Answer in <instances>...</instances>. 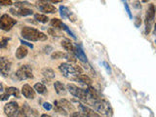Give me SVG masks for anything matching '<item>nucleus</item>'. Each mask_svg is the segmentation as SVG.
Listing matches in <instances>:
<instances>
[{
  "instance_id": "nucleus-1",
  "label": "nucleus",
  "mask_w": 156,
  "mask_h": 117,
  "mask_svg": "<svg viewBox=\"0 0 156 117\" xmlns=\"http://www.w3.org/2000/svg\"><path fill=\"white\" fill-rule=\"evenodd\" d=\"M58 68H60V70L63 76L72 81H78L79 75L82 74V69L79 66H73L66 62L61 63Z\"/></svg>"
},
{
  "instance_id": "nucleus-2",
  "label": "nucleus",
  "mask_w": 156,
  "mask_h": 117,
  "mask_svg": "<svg viewBox=\"0 0 156 117\" xmlns=\"http://www.w3.org/2000/svg\"><path fill=\"white\" fill-rule=\"evenodd\" d=\"M22 36L29 41H44L47 39V35L43 32L29 27H24L22 29Z\"/></svg>"
},
{
  "instance_id": "nucleus-3",
  "label": "nucleus",
  "mask_w": 156,
  "mask_h": 117,
  "mask_svg": "<svg viewBox=\"0 0 156 117\" xmlns=\"http://www.w3.org/2000/svg\"><path fill=\"white\" fill-rule=\"evenodd\" d=\"M92 106H94V108L101 113L102 116L105 117H111L112 116V109L111 106L109 105L108 101H106L105 100H102L101 98L97 99Z\"/></svg>"
},
{
  "instance_id": "nucleus-4",
  "label": "nucleus",
  "mask_w": 156,
  "mask_h": 117,
  "mask_svg": "<svg viewBox=\"0 0 156 117\" xmlns=\"http://www.w3.org/2000/svg\"><path fill=\"white\" fill-rule=\"evenodd\" d=\"M155 13H156V8L154 6V4H149L147 12H146V16H145V31H146V33H149L151 28H152L154 18H155Z\"/></svg>"
},
{
  "instance_id": "nucleus-5",
  "label": "nucleus",
  "mask_w": 156,
  "mask_h": 117,
  "mask_svg": "<svg viewBox=\"0 0 156 117\" xmlns=\"http://www.w3.org/2000/svg\"><path fill=\"white\" fill-rule=\"evenodd\" d=\"M17 23V21L9 15L4 14L0 17V29L4 31H9L14 27L15 24Z\"/></svg>"
},
{
  "instance_id": "nucleus-6",
  "label": "nucleus",
  "mask_w": 156,
  "mask_h": 117,
  "mask_svg": "<svg viewBox=\"0 0 156 117\" xmlns=\"http://www.w3.org/2000/svg\"><path fill=\"white\" fill-rule=\"evenodd\" d=\"M16 76L19 80H26L33 78L31 66L28 65H23L19 68L16 72Z\"/></svg>"
},
{
  "instance_id": "nucleus-7",
  "label": "nucleus",
  "mask_w": 156,
  "mask_h": 117,
  "mask_svg": "<svg viewBox=\"0 0 156 117\" xmlns=\"http://www.w3.org/2000/svg\"><path fill=\"white\" fill-rule=\"evenodd\" d=\"M12 67V62L8 58H0V75L3 77H8Z\"/></svg>"
},
{
  "instance_id": "nucleus-8",
  "label": "nucleus",
  "mask_w": 156,
  "mask_h": 117,
  "mask_svg": "<svg viewBox=\"0 0 156 117\" xmlns=\"http://www.w3.org/2000/svg\"><path fill=\"white\" fill-rule=\"evenodd\" d=\"M19 111V105L16 101H10L4 106V113L7 117H16Z\"/></svg>"
},
{
  "instance_id": "nucleus-9",
  "label": "nucleus",
  "mask_w": 156,
  "mask_h": 117,
  "mask_svg": "<svg viewBox=\"0 0 156 117\" xmlns=\"http://www.w3.org/2000/svg\"><path fill=\"white\" fill-rule=\"evenodd\" d=\"M22 94L23 95V97H26L28 100H33L35 98V91L28 84H24L22 87Z\"/></svg>"
},
{
  "instance_id": "nucleus-10",
  "label": "nucleus",
  "mask_w": 156,
  "mask_h": 117,
  "mask_svg": "<svg viewBox=\"0 0 156 117\" xmlns=\"http://www.w3.org/2000/svg\"><path fill=\"white\" fill-rule=\"evenodd\" d=\"M38 8L41 12H44L46 14H53V13H56L57 11L55 6H53L52 4H49L47 2H39Z\"/></svg>"
},
{
  "instance_id": "nucleus-11",
  "label": "nucleus",
  "mask_w": 156,
  "mask_h": 117,
  "mask_svg": "<svg viewBox=\"0 0 156 117\" xmlns=\"http://www.w3.org/2000/svg\"><path fill=\"white\" fill-rule=\"evenodd\" d=\"M79 109L81 111V113L85 117H101L100 114H98L97 112H95L93 109L89 108L88 106L82 104H79Z\"/></svg>"
},
{
  "instance_id": "nucleus-12",
  "label": "nucleus",
  "mask_w": 156,
  "mask_h": 117,
  "mask_svg": "<svg viewBox=\"0 0 156 117\" xmlns=\"http://www.w3.org/2000/svg\"><path fill=\"white\" fill-rule=\"evenodd\" d=\"M60 12H61V16L62 18H68V19H70L72 22H75V16L69 11V9H68L67 7L61 6Z\"/></svg>"
},
{
  "instance_id": "nucleus-13",
  "label": "nucleus",
  "mask_w": 156,
  "mask_h": 117,
  "mask_svg": "<svg viewBox=\"0 0 156 117\" xmlns=\"http://www.w3.org/2000/svg\"><path fill=\"white\" fill-rule=\"evenodd\" d=\"M74 55L78 58V60L81 61L82 62H85L87 63L88 60H87V57L85 55L84 51L79 46H74Z\"/></svg>"
},
{
  "instance_id": "nucleus-14",
  "label": "nucleus",
  "mask_w": 156,
  "mask_h": 117,
  "mask_svg": "<svg viewBox=\"0 0 156 117\" xmlns=\"http://www.w3.org/2000/svg\"><path fill=\"white\" fill-rule=\"evenodd\" d=\"M42 74H43V76H44V80H47V81H49V80H52V79H54L55 78V76H56V74H55V71H54L52 68H50V67H46V68H44V69L42 70Z\"/></svg>"
},
{
  "instance_id": "nucleus-15",
  "label": "nucleus",
  "mask_w": 156,
  "mask_h": 117,
  "mask_svg": "<svg viewBox=\"0 0 156 117\" xmlns=\"http://www.w3.org/2000/svg\"><path fill=\"white\" fill-rule=\"evenodd\" d=\"M27 48L24 46V45H22V46H20L18 49H17V51H16V54H15V56H16V58H18V60H22V58H23L24 57H27Z\"/></svg>"
},
{
  "instance_id": "nucleus-16",
  "label": "nucleus",
  "mask_w": 156,
  "mask_h": 117,
  "mask_svg": "<svg viewBox=\"0 0 156 117\" xmlns=\"http://www.w3.org/2000/svg\"><path fill=\"white\" fill-rule=\"evenodd\" d=\"M54 87H55V90H56V92H57V94H58V95H60V96H65V95L66 94V89L65 85H63L62 82H60V81H56L55 83H54Z\"/></svg>"
},
{
  "instance_id": "nucleus-17",
  "label": "nucleus",
  "mask_w": 156,
  "mask_h": 117,
  "mask_svg": "<svg viewBox=\"0 0 156 117\" xmlns=\"http://www.w3.org/2000/svg\"><path fill=\"white\" fill-rule=\"evenodd\" d=\"M62 46L63 47L66 51L69 54H74V46L72 45V43L68 39H62Z\"/></svg>"
},
{
  "instance_id": "nucleus-18",
  "label": "nucleus",
  "mask_w": 156,
  "mask_h": 117,
  "mask_svg": "<svg viewBox=\"0 0 156 117\" xmlns=\"http://www.w3.org/2000/svg\"><path fill=\"white\" fill-rule=\"evenodd\" d=\"M34 90L40 95H46V93H47L46 87L44 84H42V83H36V84L34 85Z\"/></svg>"
},
{
  "instance_id": "nucleus-19",
  "label": "nucleus",
  "mask_w": 156,
  "mask_h": 117,
  "mask_svg": "<svg viewBox=\"0 0 156 117\" xmlns=\"http://www.w3.org/2000/svg\"><path fill=\"white\" fill-rule=\"evenodd\" d=\"M6 94L10 97L13 96L15 98H20V91L16 87H9L6 89Z\"/></svg>"
},
{
  "instance_id": "nucleus-20",
  "label": "nucleus",
  "mask_w": 156,
  "mask_h": 117,
  "mask_svg": "<svg viewBox=\"0 0 156 117\" xmlns=\"http://www.w3.org/2000/svg\"><path fill=\"white\" fill-rule=\"evenodd\" d=\"M51 26L53 27V28H58V29H62L65 23H63L61 20L58 19H52L51 20Z\"/></svg>"
},
{
  "instance_id": "nucleus-21",
  "label": "nucleus",
  "mask_w": 156,
  "mask_h": 117,
  "mask_svg": "<svg viewBox=\"0 0 156 117\" xmlns=\"http://www.w3.org/2000/svg\"><path fill=\"white\" fill-rule=\"evenodd\" d=\"M54 108H55V111L56 112H58V113H60V114H63L65 116H66L67 115V113H66V110L63 108V107H62V105L58 104V101H56L55 102H54Z\"/></svg>"
},
{
  "instance_id": "nucleus-22",
  "label": "nucleus",
  "mask_w": 156,
  "mask_h": 117,
  "mask_svg": "<svg viewBox=\"0 0 156 117\" xmlns=\"http://www.w3.org/2000/svg\"><path fill=\"white\" fill-rule=\"evenodd\" d=\"M78 82L83 83V84H86V85H91L92 84L91 78L88 75H86V74H80L79 75V79H78Z\"/></svg>"
},
{
  "instance_id": "nucleus-23",
  "label": "nucleus",
  "mask_w": 156,
  "mask_h": 117,
  "mask_svg": "<svg viewBox=\"0 0 156 117\" xmlns=\"http://www.w3.org/2000/svg\"><path fill=\"white\" fill-rule=\"evenodd\" d=\"M34 19H35L36 21L43 23H46L49 21V18L46 16V15H42V14H35L34 15Z\"/></svg>"
},
{
  "instance_id": "nucleus-24",
  "label": "nucleus",
  "mask_w": 156,
  "mask_h": 117,
  "mask_svg": "<svg viewBox=\"0 0 156 117\" xmlns=\"http://www.w3.org/2000/svg\"><path fill=\"white\" fill-rule=\"evenodd\" d=\"M66 54L67 53H62V52H60V51H56L51 55V58H53V60H58V58H66Z\"/></svg>"
},
{
  "instance_id": "nucleus-25",
  "label": "nucleus",
  "mask_w": 156,
  "mask_h": 117,
  "mask_svg": "<svg viewBox=\"0 0 156 117\" xmlns=\"http://www.w3.org/2000/svg\"><path fill=\"white\" fill-rule=\"evenodd\" d=\"M9 99V96L6 94V90L4 89L3 85L0 83V101H6Z\"/></svg>"
},
{
  "instance_id": "nucleus-26",
  "label": "nucleus",
  "mask_w": 156,
  "mask_h": 117,
  "mask_svg": "<svg viewBox=\"0 0 156 117\" xmlns=\"http://www.w3.org/2000/svg\"><path fill=\"white\" fill-rule=\"evenodd\" d=\"M27 109H28V107L26 105V106H23V108H21L18 111V114L16 117H28L27 116Z\"/></svg>"
},
{
  "instance_id": "nucleus-27",
  "label": "nucleus",
  "mask_w": 156,
  "mask_h": 117,
  "mask_svg": "<svg viewBox=\"0 0 156 117\" xmlns=\"http://www.w3.org/2000/svg\"><path fill=\"white\" fill-rule=\"evenodd\" d=\"M18 14L20 16H28V15H31L32 14V11L30 9H27V8H21L18 11Z\"/></svg>"
},
{
  "instance_id": "nucleus-28",
  "label": "nucleus",
  "mask_w": 156,
  "mask_h": 117,
  "mask_svg": "<svg viewBox=\"0 0 156 117\" xmlns=\"http://www.w3.org/2000/svg\"><path fill=\"white\" fill-rule=\"evenodd\" d=\"M58 104H60L62 105V107H63V108H66V109H72V106H71V104L68 101L66 100H61L60 101H58Z\"/></svg>"
},
{
  "instance_id": "nucleus-29",
  "label": "nucleus",
  "mask_w": 156,
  "mask_h": 117,
  "mask_svg": "<svg viewBox=\"0 0 156 117\" xmlns=\"http://www.w3.org/2000/svg\"><path fill=\"white\" fill-rule=\"evenodd\" d=\"M9 38H2V40L0 41V48H5L8 45Z\"/></svg>"
},
{
  "instance_id": "nucleus-30",
  "label": "nucleus",
  "mask_w": 156,
  "mask_h": 117,
  "mask_svg": "<svg viewBox=\"0 0 156 117\" xmlns=\"http://www.w3.org/2000/svg\"><path fill=\"white\" fill-rule=\"evenodd\" d=\"M124 7H125V9H126V12H127V14H128L129 18H130V19H133V16H132V14H131V10H130V8H129L128 3H127V2H124Z\"/></svg>"
},
{
  "instance_id": "nucleus-31",
  "label": "nucleus",
  "mask_w": 156,
  "mask_h": 117,
  "mask_svg": "<svg viewBox=\"0 0 156 117\" xmlns=\"http://www.w3.org/2000/svg\"><path fill=\"white\" fill-rule=\"evenodd\" d=\"M13 2L11 0H0V5H4V6H9V5H12Z\"/></svg>"
},
{
  "instance_id": "nucleus-32",
  "label": "nucleus",
  "mask_w": 156,
  "mask_h": 117,
  "mask_svg": "<svg viewBox=\"0 0 156 117\" xmlns=\"http://www.w3.org/2000/svg\"><path fill=\"white\" fill-rule=\"evenodd\" d=\"M43 107L46 110H51L53 108V105L50 104V102H44V104H43Z\"/></svg>"
},
{
  "instance_id": "nucleus-33",
  "label": "nucleus",
  "mask_w": 156,
  "mask_h": 117,
  "mask_svg": "<svg viewBox=\"0 0 156 117\" xmlns=\"http://www.w3.org/2000/svg\"><path fill=\"white\" fill-rule=\"evenodd\" d=\"M102 65L105 66V68L106 72L108 73V74H110V73H111V68H110V66H109L108 63H107L106 62H102Z\"/></svg>"
},
{
  "instance_id": "nucleus-34",
  "label": "nucleus",
  "mask_w": 156,
  "mask_h": 117,
  "mask_svg": "<svg viewBox=\"0 0 156 117\" xmlns=\"http://www.w3.org/2000/svg\"><path fill=\"white\" fill-rule=\"evenodd\" d=\"M140 23H141V21H140V17L138 15V16L136 17V22H135L136 27H139L140 26Z\"/></svg>"
},
{
  "instance_id": "nucleus-35",
  "label": "nucleus",
  "mask_w": 156,
  "mask_h": 117,
  "mask_svg": "<svg viewBox=\"0 0 156 117\" xmlns=\"http://www.w3.org/2000/svg\"><path fill=\"white\" fill-rule=\"evenodd\" d=\"M70 117H85V116L81 112H73V113H71Z\"/></svg>"
},
{
  "instance_id": "nucleus-36",
  "label": "nucleus",
  "mask_w": 156,
  "mask_h": 117,
  "mask_svg": "<svg viewBox=\"0 0 156 117\" xmlns=\"http://www.w3.org/2000/svg\"><path fill=\"white\" fill-rule=\"evenodd\" d=\"M49 33L52 34L53 36H58V35H57V33H56V31H53L52 29H49Z\"/></svg>"
},
{
  "instance_id": "nucleus-37",
  "label": "nucleus",
  "mask_w": 156,
  "mask_h": 117,
  "mask_svg": "<svg viewBox=\"0 0 156 117\" xmlns=\"http://www.w3.org/2000/svg\"><path fill=\"white\" fill-rule=\"evenodd\" d=\"M40 117H51L50 115H48V114H42Z\"/></svg>"
},
{
  "instance_id": "nucleus-38",
  "label": "nucleus",
  "mask_w": 156,
  "mask_h": 117,
  "mask_svg": "<svg viewBox=\"0 0 156 117\" xmlns=\"http://www.w3.org/2000/svg\"><path fill=\"white\" fill-rule=\"evenodd\" d=\"M155 28H154V32H155V34H156V23H155V27H154Z\"/></svg>"
}]
</instances>
